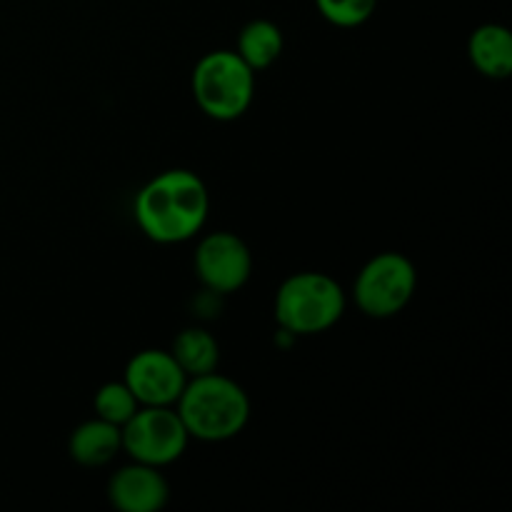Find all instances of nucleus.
<instances>
[{
    "mask_svg": "<svg viewBox=\"0 0 512 512\" xmlns=\"http://www.w3.org/2000/svg\"><path fill=\"white\" fill-rule=\"evenodd\" d=\"M138 408L140 403L135 400V395L130 393L125 380H110V383L100 385L98 393H95L93 398L95 418L108 420V423L118 425V428H123Z\"/></svg>",
    "mask_w": 512,
    "mask_h": 512,
    "instance_id": "obj_14",
    "label": "nucleus"
},
{
    "mask_svg": "<svg viewBox=\"0 0 512 512\" xmlns=\"http://www.w3.org/2000/svg\"><path fill=\"white\" fill-rule=\"evenodd\" d=\"M418 290V268L413 260L395 250L373 255L360 268L353 285V300L363 315L388 320L403 313Z\"/></svg>",
    "mask_w": 512,
    "mask_h": 512,
    "instance_id": "obj_5",
    "label": "nucleus"
},
{
    "mask_svg": "<svg viewBox=\"0 0 512 512\" xmlns=\"http://www.w3.org/2000/svg\"><path fill=\"white\" fill-rule=\"evenodd\" d=\"M123 453L138 463L168 468L185 455L190 435L175 405H140L133 418L120 428Z\"/></svg>",
    "mask_w": 512,
    "mask_h": 512,
    "instance_id": "obj_6",
    "label": "nucleus"
},
{
    "mask_svg": "<svg viewBox=\"0 0 512 512\" xmlns=\"http://www.w3.org/2000/svg\"><path fill=\"white\" fill-rule=\"evenodd\" d=\"M170 355L188 378L215 373L220 365L218 340L210 330L200 328V325H190V328L180 330L175 335L173 345H170Z\"/></svg>",
    "mask_w": 512,
    "mask_h": 512,
    "instance_id": "obj_12",
    "label": "nucleus"
},
{
    "mask_svg": "<svg viewBox=\"0 0 512 512\" xmlns=\"http://www.w3.org/2000/svg\"><path fill=\"white\" fill-rule=\"evenodd\" d=\"M133 215L140 233L153 243H188L198 238L208 223V185L188 168L163 170L138 190Z\"/></svg>",
    "mask_w": 512,
    "mask_h": 512,
    "instance_id": "obj_1",
    "label": "nucleus"
},
{
    "mask_svg": "<svg viewBox=\"0 0 512 512\" xmlns=\"http://www.w3.org/2000/svg\"><path fill=\"white\" fill-rule=\"evenodd\" d=\"M123 380L140 405H175L188 375L180 370L170 350L148 348L128 360Z\"/></svg>",
    "mask_w": 512,
    "mask_h": 512,
    "instance_id": "obj_8",
    "label": "nucleus"
},
{
    "mask_svg": "<svg viewBox=\"0 0 512 512\" xmlns=\"http://www.w3.org/2000/svg\"><path fill=\"white\" fill-rule=\"evenodd\" d=\"M175 410L190 440L225 443L243 433L253 408L243 385L215 370V373L188 378Z\"/></svg>",
    "mask_w": 512,
    "mask_h": 512,
    "instance_id": "obj_2",
    "label": "nucleus"
},
{
    "mask_svg": "<svg viewBox=\"0 0 512 512\" xmlns=\"http://www.w3.org/2000/svg\"><path fill=\"white\" fill-rule=\"evenodd\" d=\"M108 500L120 512H160L170 500V483L163 468L133 460L108 480Z\"/></svg>",
    "mask_w": 512,
    "mask_h": 512,
    "instance_id": "obj_9",
    "label": "nucleus"
},
{
    "mask_svg": "<svg viewBox=\"0 0 512 512\" xmlns=\"http://www.w3.org/2000/svg\"><path fill=\"white\" fill-rule=\"evenodd\" d=\"M118 453H123V433L108 420H85L68 438V455L80 468H103L113 463Z\"/></svg>",
    "mask_w": 512,
    "mask_h": 512,
    "instance_id": "obj_10",
    "label": "nucleus"
},
{
    "mask_svg": "<svg viewBox=\"0 0 512 512\" xmlns=\"http://www.w3.org/2000/svg\"><path fill=\"white\" fill-rule=\"evenodd\" d=\"M193 98L210 120L243 118L255 98V70L235 50H210L193 70Z\"/></svg>",
    "mask_w": 512,
    "mask_h": 512,
    "instance_id": "obj_4",
    "label": "nucleus"
},
{
    "mask_svg": "<svg viewBox=\"0 0 512 512\" xmlns=\"http://www.w3.org/2000/svg\"><path fill=\"white\" fill-rule=\"evenodd\" d=\"M348 308L343 285L320 270H303L280 283L275 293V323L293 338L328 333L340 323Z\"/></svg>",
    "mask_w": 512,
    "mask_h": 512,
    "instance_id": "obj_3",
    "label": "nucleus"
},
{
    "mask_svg": "<svg viewBox=\"0 0 512 512\" xmlns=\"http://www.w3.org/2000/svg\"><path fill=\"white\" fill-rule=\"evenodd\" d=\"M468 58L483 78L505 80L512 73V33L500 23H485L468 40Z\"/></svg>",
    "mask_w": 512,
    "mask_h": 512,
    "instance_id": "obj_11",
    "label": "nucleus"
},
{
    "mask_svg": "<svg viewBox=\"0 0 512 512\" xmlns=\"http://www.w3.org/2000/svg\"><path fill=\"white\" fill-rule=\"evenodd\" d=\"M283 48L285 38L278 25L273 20L258 18L243 25V30L238 35V45H235V53L258 73V70H265L278 63L280 55H283Z\"/></svg>",
    "mask_w": 512,
    "mask_h": 512,
    "instance_id": "obj_13",
    "label": "nucleus"
},
{
    "mask_svg": "<svg viewBox=\"0 0 512 512\" xmlns=\"http://www.w3.org/2000/svg\"><path fill=\"white\" fill-rule=\"evenodd\" d=\"M193 268L200 285L213 295H233L253 275V253L240 235L213 230L195 245Z\"/></svg>",
    "mask_w": 512,
    "mask_h": 512,
    "instance_id": "obj_7",
    "label": "nucleus"
},
{
    "mask_svg": "<svg viewBox=\"0 0 512 512\" xmlns=\"http://www.w3.org/2000/svg\"><path fill=\"white\" fill-rule=\"evenodd\" d=\"M315 5L335 28H358L373 18L378 0H315Z\"/></svg>",
    "mask_w": 512,
    "mask_h": 512,
    "instance_id": "obj_15",
    "label": "nucleus"
}]
</instances>
